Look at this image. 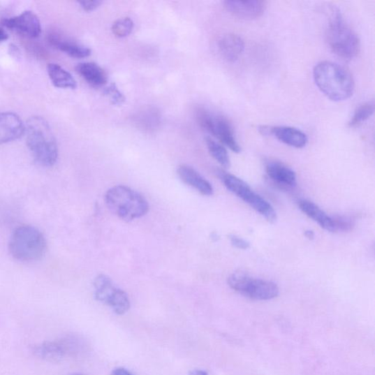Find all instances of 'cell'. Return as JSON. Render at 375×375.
<instances>
[{
  "label": "cell",
  "instance_id": "obj_33",
  "mask_svg": "<svg viewBox=\"0 0 375 375\" xmlns=\"http://www.w3.org/2000/svg\"><path fill=\"white\" fill-rule=\"evenodd\" d=\"M8 39V34L4 29L0 28V43L4 42Z\"/></svg>",
  "mask_w": 375,
  "mask_h": 375
},
{
  "label": "cell",
  "instance_id": "obj_31",
  "mask_svg": "<svg viewBox=\"0 0 375 375\" xmlns=\"http://www.w3.org/2000/svg\"><path fill=\"white\" fill-rule=\"evenodd\" d=\"M111 375H133L130 371L123 367H118L113 369Z\"/></svg>",
  "mask_w": 375,
  "mask_h": 375
},
{
  "label": "cell",
  "instance_id": "obj_8",
  "mask_svg": "<svg viewBox=\"0 0 375 375\" xmlns=\"http://www.w3.org/2000/svg\"><path fill=\"white\" fill-rule=\"evenodd\" d=\"M196 116L201 127L213 134L232 152L236 154L242 152V147L237 142L232 125L226 118L215 115L204 108H198L196 110Z\"/></svg>",
  "mask_w": 375,
  "mask_h": 375
},
{
  "label": "cell",
  "instance_id": "obj_16",
  "mask_svg": "<svg viewBox=\"0 0 375 375\" xmlns=\"http://www.w3.org/2000/svg\"><path fill=\"white\" fill-rule=\"evenodd\" d=\"M302 212L320 226L330 233H337L332 216H329L323 209L314 203L303 200L298 203Z\"/></svg>",
  "mask_w": 375,
  "mask_h": 375
},
{
  "label": "cell",
  "instance_id": "obj_15",
  "mask_svg": "<svg viewBox=\"0 0 375 375\" xmlns=\"http://www.w3.org/2000/svg\"><path fill=\"white\" fill-rule=\"evenodd\" d=\"M222 57L230 63H235L244 51L245 44L242 37L233 34L223 35L218 42Z\"/></svg>",
  "mask_w": 375,
  "mask_h": 375
},
{
  "label": "cell",
  "instance_id": "obj_22",
  "mask_svg": "<svg viewBox=\"0 0 375 375\" xmlns=\"http://www.w3.org/2000/svg\"><path fill=\"white\" fill-rule=\"evenodd\" d=\"M205 143L209 154L223 168H229L230 167V159L226 148L211 138H206Z\"/></svg>",
  "mask_w": 375,
  "mask_h": 375
},
{
  "label": "cell",
  "instance_id": "obj_32",
  "mask_svg": "<svg viewBox=\"0 0 375 375\" xmlns=\"http://www.w3.org/2000/svg\"><path fill=\"white\" fill-rule=\"evenodd\" d=\"M189 375H208V373L203 369H193L189 372Z\"/></svg>",
  "mask_w": 375,
  "mask_h": 375
},
{
  "label": "cell",
  "instance_id": "obj_21",
  "mask_svg": "<svg viewBox=\"0 0 375 375\" xmlns=\"http://www.w3.org/2000/svg\"><path fill=\"white\" fill-rule=\"evenodd\" d=\"M47 72L53 85L61 89H76L78 83L72 75L61 66L56 64H50Z\"/></svg>",
  "mask_w": 375,
  "mask_h": 375
},
{
  "label": "cell",
  "instance_id": "obj_28",
  "mask_svg": "<svg viewBox=\"0 0 375 375\" xmlns=\"http://www.w3.org/2000/svg\"><path fill=\"white\" fill-rule=\"evenodd\" d=\"M337 232H349L354 227L353 221L345 216H332Z\"/></svg>",
  "mask_w": 375,
  "mask_h": 375
},
{
  "label": "cell",
  "instance_id": "obj_24",
  "mask_svg": "<svg viewBox=\"0 0 375 375\" xmlns=\"http://www.w3.org/2000/svg\"><path fill=\"white\" fill-rule=\"evenodd\" d=\"M136 122L142 128L154 130L160 123L159 113L155 109L142 110L136 116Z\"/></svg>",
  "mask_w": 375,
  "mask_h": 375
},
{
  "label": "cell",
  "instance_id": "obj_9",
  "mask_svg": "<svg viewBox=\"0 0 375 375\" xmlns=\"http://www.w3.org/2000/svg\"><path fill=\"white\" fill-rule=\"evenodd\" d=\"M77 339L71 337L43 341L35 345L34 354L39 358L50 362L63 361L66 357L76 353L78 349Z\"/></svg>",
  "mask_w": 375,
  "mask_h": 375
},
{
  "label": "cell",
  "instance_id": "obj_34",
  "mask_svg": "<svg viewBox=\"0 0 375 375\" xmlns=\"http://www.w3.org/2000/svg\"><path fill=\"white\" fill-rule=\"evenodd\" d=\"M305 235L309 238V239H313L314 237V234L312 231L311 230H307L305 232Z\"/></svg>",
  "mask_w": 375,
  "mask_h": 375
},
{
  "label": "cell",
  "instance_id": "obj_5",
  "mask_svg": "<svg viewBox=\"0 0 375 375\" xmlns=\"http://www.w3.org/2000/svg\"><path fill=\"white\" fill-rule=\"evenodd\" d=\"M47 242L43 233L33 226H22L15 230L9 242L12 257L22 262H34L43 258Z\"/></svg>",
  "mask_w": 375,
  "mask_h": 375
},
{
  "label": "cell",
  "instance_id": "obj_17",
  "mask_svg": "<svg viewBox=\"0 0 375 375\" xmlns=\"http://www.w3.org/2000/svg\"><path fill=\"white\" fill-rule=\"evenodd\" d=\"M265 170L268 177L277 184L286 187L295 186L296 175L286 165L279 161H270L266 164Z\"/></svg>",
  "mask_w": 375,
  "mask_h": 375
},
{
  "label": "cell",
  "instance_id": "obj_18",
  "mask_svg": "<svg viewBox=\"0 0 375 375\" xmlns=\"http://www.w3.org/2000/svg\"><path fill=\"white\" fill-rule=\"evenodd\" d=\"M50 41L57 50L73 58H86L91 54L88 47L57 34L51 35Z\"/></svg>",
  "mask_w": 375,
  "mask_h": 375
},
{
  "label": "cell",
  "instance_id": "obj_10",
  "mask_svg": "<svg viewBox=\"0 0 375 375\" xmlns=\"http://www.w3.org/2000/svg\"><path fill=\"white\" fill-rule=\"evenodd\" d=\"M4 25L29 38H38L41 33V22L33 11L27 10L19 16L6 20Z\"/></svg>",
  "mask_w": 375,
  "mask_h": 375
},
{
  "label": "cell",
  "instance_id": "obj_20",
  "mask_svg": "<svg viewBox=\"0 0 375 375\" xmlns=\"http://www.w3.org/2000/svg\"><path fill=\"white\" fill-rule=\"evenodd\" d=\"M77 71L88 84L94 87H102L108 82L106 73L95 63L80 64L77 67Z\"/></svg>",
  "mask_w": 375,
  "mask_h": 375
},
{
  "label": "cell",
  "instance_id": "obj_14",
  "mask_svg": "<svg viewBox=\"0 0 375 375\" xmlns=\"http://www.w3.org/2000/svg\"><path fill=\"white\" fill-rule=\"evenodd\" d=\"M269 135H272L282 143L295 148H303L308 143V138L303 131L290 126H269Z\"/></svg>",
  "mask_w": 375,
  "mask_h": 375
},
{
  "label": "cell",
  "instance_id": "obj_7",
  "mask_svg": "<svg viewBox=\"0 0 375 375\" xmlns=\"http://www.w3.org/2000/svg\"><path fill=\"white\" fill-rule=\"evenodd\" d=\"M228 284L235 291L257 301H268L279 294V287L274 282L253 279L242 272L233 274L228 278Z\"/></svg>",
  "mask_w": 375,
  "mask_h": 375
},
{
  "label": "cell",
  "instance_id": "obj_23",
  "mask_svg": "<svg viewBox=\"0 0 375 375\" xmlns=\"http://www.w3.org/2000/svg\"><path fill=\"white\" fill-rule=\"evenodd\" d=\"M374 111V104L373 101H369L360 105V106L355 110L353 115L350 119L348 124L349 126L355 128L362 125L372 117Z\"/></svg>",
  "mask_w": 375,
  "mask_h": 375
},
{
  "label": "cell",
  "instance_id": "obj_6",
  "mask_svg": "<svg viewBox=\"0 0 375 375\" xmlns=\"http://www.w3.org/2000/svg\"><path fill=\"white\" fill-rule=\"evenodd\" d=\"M221 178L230 191L249 205L268 222L277 221V215L273 206L255 193L242 179L229 173H221Z\"/></svg>",
  "mask_w": 375,
  "mask_h": 375
},
{
  "label": "cell",
  "instance_id": "obj_26",
  "mask_svg": "<svg viewBox=\"0 0 375 375\" xmlns=\"http://www.w3.org/2000/svg\"><path fill=\"white\" fill-rule=\"evenodd\" d=\"M110 307L118 315H123L128 312L131 303L127 293L119 289Z\"/></svg>",
  "mask_w": 375,
  "mask_h": 375
},
{
  "label": "cell",
  "instance_id": "obj_1",
  "mask_svg": "<svg viewBox=\"0 0 375 375\" xmlns=\"http://www.w3.org/2000/svg\"><path fill=\"white\" fill-rule=\"evenodd\" d=\"M313 73L315 84L328 98L343 101L353 95L355 82L351 73L344 67L323 61L314 67Z\"/></svg>",
  "mask_w": 375,
  "mask_h": 375
},
{
  "label": "cell",
  "instance_id": "obj_4",
  "mask_svg": "<svg viewBox=\"0 0 375 375\" xmlns=\"http://www.w3.org/2000/svg\"><path fill=\"white\" fill-rule=\"evenodd\" d=\"M105 201L110 212L125 221L145 216L149 204L142 195L126 186H117L109 189Z\"/></svg>",
  "mask_w": 375,
  "mask_h": 375
},
{
  "label": "cell",
  "instance_id": "obj_27",
  "mask_svg": "<svg viewBox=\"0 0 375 375\" xmlns=\"http://www.w3.org/2000/svg\"><path fill=\"white\" fill-rule=\"evenodd\" d=\"M104 94L110 99L112 104L117 105V106H121L126 101L124 95L115 83L110 84L105 89Z\"/></svg>",
  "mask_w": 375,
  "mask_h": 375
},
{
  "label": "cell",
  "instance_id": "obj_11",
  "mask_svg": "<svg viewBox=\"0 0 375 375\" xmlns=\"http://www.w3.org/2000/svg\"><path fill=\"white\" fill-rule=\"evenodd\" d=\"M223 5L234 17L243 20H253L260 17L266 8L265 2L260 0H228L223 2Z\"/></svg>",
  "mask_w": 375,
  "mask_h": 375
},
{
  "label": "cell",
  "instance_id": "obj_30",
  "mask_svg": "<svg viewBox=\"0 0 375 375\" xmlns=\"http://www.w3.org/2000/svg\"><path fill=\"white\" fill-rule=\"evenodd\" d=\"M78 3L84 11L91 12L99 8L102 2L99 1V0H96V1H91V0L85 1L84 0V1H80Z\"/></svg>",
  "mask_w": 375,
  "mask_h": 375
},
{
  "label": "cell",
  "instance_id": "obj_12",
  "mask_svg": "<svg viewBox=\"0 0 375 375\" xmlns=\"http://www.w3.org/2000/svg\"><path fill=\"white\" fill-rule=\"evenodd\" d=\"M24 133L25 126L17 114L0 112V145L19 140Z\"/></svg>",
  "mask_w": 375,
  "mask_h": 375
},
{
  "label": "cell",
  "instance_id": "obj_3",
  "mask_svg": "<svg viewBox=\"0 0 375 375\" xmlns=\"http://www.w3.org/2000/svg\"><path fill=\"white\" fill-rule=\"evenodd\" d=\"M326 28V41L330 49L344 61H352L361 49L356 34L345 22L338 9L332 8Z\"/></svg>",
  "mask_w": 375,
  "mask_h": 375
},
{
  "label": "cell",
  "instance_id": "obj_25",
  "mask_svg": "<svg viewBox=\"0 0 375 375\" xmlns=\"http://www.w3.org/2000/svg\"><path fill=\"white\" fill-rule=\"evenodd\" d=\"M133 22L129 17L119 19L112 26V32L115 36L123 38L128 37L133 31Z\"/></svg>",
  "mask_w": 375,
  "mask_h": 375
},
{
  "label": "cell",
  "instance_id": "obj_29",
  "mask_svg": "<svg viewBox=\"0 0 375 375\" xmlns=\"http://www.w3.org/2000/svg\"><path fill=\"white\" fill-rule=\"evenodd\" d=\"M231 244L239 249H248L250 244L246 240L237 235H231L229 236Z\"/></svg>",
  "mask_w": 375,
  "mask_h": 375
},
{
  "label": "cell",
  "instance_id": "obj_35",
  "mask_svg": "<svg viewBox=\"0 0 375 375\" xmlns=\"http://www.w3.org/2000/svg\"><path fill=\"white\" fill-rule=\"evenodd\" d=\"M68 375H86V374H82V373H73V374H68Z\"/></svg>",
  "mask_w": 375,
  "mask_h": 375
},
{
  "label": "cell",
  "instance_id": "obj_13",
  "mask_svg": "<svg viewBox=\"0 0 375 375\" xmlns=\"http://www.w3.org/2000/svg\"><path fill=\"white\" fill-rule=\"evenodd\" d=\"M177 175L188 186L196 189L205 196H212L214 188L198 171L188 165H181L177 169Z\"/></svg>",
  "mask_w": 375,
  "mask_h": 375
},
{
  "label": "cell",
  "instance_id": "obj_19",
  "mask_svg": "<svg viewBox=\"0 0 375 375\" xmlns=\"http://www.w3.org/2000/svg\"><path fill=\"white\" fill-rule=\"evenodd\" d=\"M95 297L98 302L110 306L119 288L107 275L99 274L94 280Z\"/></svg>",
  "mask_w": 375,
  "mask_h": 375
},
{
  "label": "cell",
  "instance_id": "obj_2",
  "mask_svg": "<svg viewBox=\"0 0 375 375\" xmlns=\"http://www.w3.org/2000/svg\"><path fill=\"white\" fill-rule=\"evenodd\" d=\"M29 152L41 166H54L58 159V147L51 128L41 117L29 118L25 126Z\"/></svg>",
  "mask_w": 375,
  "mask_h": 375
}]
</instances>
